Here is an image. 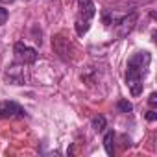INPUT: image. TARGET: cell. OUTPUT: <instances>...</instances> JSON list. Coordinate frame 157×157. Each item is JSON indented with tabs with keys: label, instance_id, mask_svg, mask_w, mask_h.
Segmentation results:
<instances>
[{
	"label": "cell",
	"instance_id": "obj_1",
	"mask_svg": "<svg viewBox=\"0 0 157 157\" xmlns=\"http://www.w3.org/2000/svg\"><path fill=\"white\" fill-rule=\"evenodd\" d=\"M151 61V56L148 52H137L128 59L126 65V83L129 87L131 96H139L142 93V78L146 74V68Z\"/></svg>",
	"mask_w": 157,
	"mask_h": 157
},
{
	"label": "cell",
	"instance_id": "obj_2",
	"mask_svg": "<svg viewBox=\"0 0 157 157\" xmlns=\"http://www.w3.org/2000/svg\"><path fill=\"white\" fill-rule=\"evenodd\" d=\"M96 15V6L91 0H78V15H76V33L83 37L89 28H91V21Z\"/></svg>",
	"mask_w": 157,
	"mask_h": 157
},
{
	"label": "cell",
	"instance_id": "obj_3",
	"mask_svg": "<svg viewBox=\"0 0 157 157\" xmlns=\"http://www.w3.org/2000/svg\"><path fill=\"white\" fill-rule=\"evenodd\" d=\"M13 56H15V61L21 63V65H32V63H35V61L39 59L37 50L32 48V46H28V44H24V43H21V41L15 43V46H13Z\"/></svg>",
	"mask_w": 157,
	"mask_h": 157
},
{
	"label": "cell",
	"instance_id": "obj_4",
	"mask_svg": "<svg viewBox=\"0 0 157 157\" xmlns=\"http://www.w3.org/2000/svg\"><path fill=\"white\" fill-rule=\"evenodd\" d=\"M4 80L8 82V83H11V85H24V82H26V74H24V65H21V63H13V65H10L8 68H6V72H4Z\"/></svg>",
	"mask_w": 157,
	"mask_h": 157
},
{
	"label": "cell",
	"instance_id": "obj_5",
	"mask_svg": "<svg viewBox=\"0 0 157 157\" xmlns=\"http://www.w3.org/2000/svg\"><path fill=\"white\" fill-rule=\"evenodd\" d=\"M17 117L19 118L26 117V109L13 100L2 102V105H0V118H17Z\"/></svg>",
	"mask_w": 157,
	"mask_h": 157
},
{
	"label": "cell",
	"instance_id": "obj_6",
	"mask_svg": "<svg viewBox=\"0 0 157 157\" xmlns=\"http://www.w3.org/2000/svg\"><path fill=\"white\" fill-rule=\"evenodd\" d=\"M115 133L113 129H107L104 133V148H105V153L107 155H115Z\"/></svg>",
	"mask_w": 157,
	"mask_h": 157
},
{
	"label": "cell",
	"instance_id": "obj_7",
	"mask_svg": "<svg viewBox=\"0 0 157 157\" xmlns=\"http://www.w3.org/2000/svg\"><path fill=\"white\" fill-rule=\"evenodd\" d=\"M105 124H107V122H105V117H104V115H98V117H94V118H93V122H91L93 129H94V131H98V133L105 129Z\"/></svg>",
	"mask_w": 157,
	"mask_h": 157
},
{
	"label": "cell",
	"instance_id": "obj_8",
	"mask_svg": "<svg viewBox=\"0 0 157 157\" xmlns=\"http://www.w3.org/2000/svg\"><path fill=\"white\" fill-rule=\"evenodd\" d=\"M117 109H118V111H122V113H131V111H133V105H131L128 100H118Z\"/></svg>",
	"mask_w": 157,
	"mask_h": 157
},
{
	"label": "cell",
	"instance_id": "obj_9",
	"mask_svg": "<svg viewBox=\"0 0 157 157\" xmlns=\"http://www.w3.org/2000/svg\"><path fill=\"white\" fill-rule=\"evenodd\" d=\"M8 17H10L8 10H6V8H2V6H0V26H2V24H6V22H8Z\"/></svg>",
	"mask_w": 157,
	"mask_h": 157
},
{
	"label": "cell",
	"instance_id": "obj_10",
	"mask_svg": "<svg viewBox=\"0 0 157 157\" xmlns=\"http://www.w3.org/2000/svg\"><path fill=\"white\" fill-rule=\"evenodd\" d=\"M155 102H157V94H155V93H151V94H150V105L153 107V105H155Z\"/></svg>",
	"mask_w": 157,
	"mask_h": 157
},
{
	"label": "cell",
	"instance_id": "obj_11",
	"mask_svg": "<svg viewBox=\"0 0 157 157\" xmlns=\"http://www.w3.org/2000/svg\"><path fill=\"white\" fill-rule=\"evenodd\" d=\"M146 118H148L150 122H151V120H155V111H153V109H150V111H148V115H146Z\"/></svg>",
	"mask_w": 157,
	"mask_h": 157
}]
</instances>
